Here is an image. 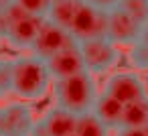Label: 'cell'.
<instances>
[{
    "label": "cell",
    "mask_w": 148,
    "mask_h": 136,
    "mask_svg": "<svg viewBox=\"0 0 148 136\" xmlns=\"http://www.w3.org/2000/svg\"><path fill=\"white\" fill-rule=\"evenodd\" d=\"M77 47H79V53H81V59L85 65V71L91 73L93 77L108 75V73L116 71L122 61L120 47H116L106 37L81 41V43H77Z\"/></svg>",
    "instance_id": "cell-4"
},
{
    "label": "cell",
    "mask_w": 148,
    "mask_h": 136,
    "mask_svg": "<svg viewBox=\"0 0 148 136\" xmlns=\"http://www.w3.org/2000/svg\"><path fill=\"white\" fill-rule=\"evenodd\" d=\"M69 136H75V134H69Z\"/></svg>",
    "instance_id": "cell-24"
},
{
    "label": "cell",
    "mask_w": 148,
    "mask_h": 136,
    "mask_svg": "<svg viewBox=\"0 0 148 136\" xmlns=\"http://www.w3.org/2000/svg\"><path fill=\"white\" fill-rule=\"evenodd\" d=\"M142 130H144V136H148V126H144Z\"/></svg>",
    "instance_id": "cell-23"
},
{
    "label": "cell",
    "mask_w": 148,
    "mask_h": 136,
    "mask_svg": "<svg viewBox=\"0 0 148 136\" xmlns=\"http://www.w3.org/2000/svg\"><path fill=\"white\" fill-rule=\"evenodd\" d=\"M51 93H53V104L79 116L85 112H91L93 102L99 93L97 81L91 73L83 71L77 73L73 77H65V79H55L51 85Z\"/></svg>",
    "instance_id": "cell-2"
},
{
    "label": "cell",
    "mask_w": 148,
    "mask_h": 136,
    "mask_svg": "<svg viewBox=\"0 0 148 136\" xmlns=\"http://www.w3.org/2000/svg\"><path fill=\"white\" fill-rule=\"evenodd\" d=\"M0 19L4 25V43L18 53H31L45 16L29 14L18 4L8 2L4 8H0Z\"/></svg>",
    "instance_id": "cell-3"
},
{
    "label": "cell",
    "mask_w": 148,
    "mask_h": 136,
    "mask_svg": "<svg viewBox=\"0 0 148 136\" xmlns=\"http://www.w3.org/2000/svg\"><path fill=\"white\" fill-rule=\"evenodd\" d=\"M47 67H49V73L55 79H65V77H73L77 73H83L85 71V65H83V59H81V53H79V47L77 43L69 45L67 49L55 53L53 57L47 59Z\"/></svg>",
    "instance_id": "cell-10"
},
{
    "label": "cell",
    "mask_w": 148,
    "mask_h": 136,
    "mask_svg": "<svg viewBox=\"0 0 148 136\" xmlns=\"http://www.w3.org/2000/svg\"><path fill=\"white\" fill-rule=\"evenodd\" d=\"M101 91L116 98L122 104H130L134 100L148 95V83L142 77V73L134 69H116L108 73V79L103 81Z\"/></svg>",
    "instance_id": "cell-5"
},
{
    "label": "cell",
    "mask_w": 148,
    "mask_h": 136,
    "mask_svg": "<svg viewBox=\"0 0 148 136\" xmlns=\"http://www.w3.org/2000/svg\"><path fill=\"white\" fill-rule=\"evenodd\" d=\"M51 85H53V77L49 73L45 59L33 53L14 55L12 87H10V93L14 100H21L27 104L41 102L51 93Z\"/></svg>",
    "instance_id": "cell-1"
},
{
    "label": "cell",
    "mask_w": 148,
    "mask_h": 136,
    "mask_svg": "<svg viewBox=\"0 0 148 136\" xmlns=\"http://www.w3.org/2000/svg\"><path fill=\"white\" fill-rule=\"evenodd\" d=\"M12 65L14 57L12 55H0V104L8 102L10 87H12Z\"/></svg>",
    "instance_id": "cell-15"
},
{
    "label": "cell",
    "mask_w": 148,
    "mask_h": 136,
    "mask_svg": "<svg viewBox=\"0 0 148 136\" xmlns=\"http://www.w3.org/2000/svg\"><path fill=\"white\" fill-rule=\"evenodd\" d=\"M79 2H81V0H55V2H51L45 19L69 31L71 21L75 16V10L79 6Z\"/></svg>",
    "instance_id": "cell-13"
},
{
    "label": "cell",
    "mask_w": 148,
    "mask_h": 136,
    "mask_svg": "<svg viewBox=\"0 0 148 136\" xmlns=\"http://www.w3.org/2000/svg\"><path fill=\"white\" fill-rule=\"evenodd\" d=\"M128 63L134 71L138 73H148V45H142V43H134L128 47Z\"/></svg>",
    "instance_id": "cell-17"
},
{
    "label": "cell",
    "mask_w": 148,
    "mask_h": 136,
    "mask_svg": "<svg viewBox=\"0 0 148 136\" xmlns=\"http://www.w3.org/2000/svg\"><path fill=\"white\" fill-rule=\"evenodd\" d=\"M12 2L18 4L25 12L35 14V16H45L51 6V0H12Z\"/></svg>",
    "instance_id": "cell-18"
},
{
    "label": "cell",
    "mask_w": 148,
    "mask_h": 136,
    "mask_svg": "<svg viewBox=\"0 0 148 136\" xmlns=\"http://www.w3.org/2000/svg\"><path fill=\"white\" fill-rule=\"evenodd\" d=\"M4 45V25H2V19H0V47Z\"/></svg>",
    "instance_id": "cell-21"
},
{
    "label": "cell",
    "mask_w": 148,
    "mask_h": 136,
    "mask_svg": "<svg viewBox=\"0 0 148 136\" xmlns=\"http://www.w3.org/2000/svg\"><path fill=\"white\" fill-rule=\"evenodd\" d=\"M110 128L93 114V112H85L77 116L75 122V136H110Z\"/></svg>",
    "instance_id": "cell-14"
},
{
    "label": "cell",
    "mask_w": 148,
    "mask_h": 136,
    "mask_svg": "<svg viewBox=\"0 0 148 136\" xmlns=\"http://www.w3.org/2000/svg\"><path fill=\"white\" fill-rule=\"evenodd\" d=\"M8 2H12V0H0V8H4Z\"/></svg>",
    "instance_id": "cell-22"
},
{
    "label": "cell",
    "mask_w": 148,
    "mask_h": 136,
    "mask_svg": "<svg viewBox=\"0 0 148 136\" xmlns=\"http://www.w3.org/2000/svg\"><path fill=\"white\" fill-rule=\"evenodd\" d=\"M148 126V95L124 104L120 128H144Z\"/></svg>",
    "instance_id": "cell-12"
},
{
    "label": "cell",
    "mask_w": 148,
    "mask_h": 136,
    "mask_svg": "<svg viewBox=\"0 0 148 136\" xmlns=\"http://www.w3.org/2000/svg\"><path fill=\"white\" fill-rule=\"evenodd\" d=\"M69 33L75 43L106 37V10L95 8L81 0L75 10V16L71 21Z\"/></svg>",
    "instance_id": "cell-7"
},
{
    "label": "cell",
    "mask_w": 148,
    "mask_h": 136,
    "mask_svg": "<svg viewBox=\"0 0 148 136\" xmlns=\"http://www.w3.org/2000/svg\"><path fill=\"white\" fill-rule=\"evenodd\" d=\"M83 2L95 6V8H101V10H110L118 4V0H83Z\"/></svg>",
    "instance_id": "cell-19"
},
{
    "label": "cell",
    "mask_w": 148,
    "mask_h": 136,
    "mask_svg": "<svg viewBox=\"0 0 148 136\" xmlns=\"http://www.w3.org/2000/svg\"><path fill=\"white\" fill-rule=\"evenodd\" d=\"M91 112L110 128V130H118L120 124H122V114H124V104L118 102L116 98L108 95L106 91H99L95 102H93V108Z\"/></svg>",
    "instance_id": "cell-11"
},
{
    "label": "cell",
    "mask_w": 148,
    "mask_h": 136,
    "mask_svg": "<svg viewBox=\"0 0 148 136\" xmlns=\"http://www.w3.org/2000/svg\"><path fill=\"white\" fill-rule=\"evenodd\" d=\"M140 23H136L132 16L122 12L118 6L106 10V39L112 41L116 47H130L138 41L140 35Z\"/></svg>",
    "instance_id": "cell-9"
},
{
    "label": "cell",
    "mask_w": 148,
    "mask_h": 136,
    "mask_svg": "<svg viewBox=\"0 0 148 136\" xmlns=\"http://www.w3.org/2000/svg\"><path fill=\"white\" fill-rule=\"evenodd\" d=\"M75 41H73V37H71V33L67 29H63V27H59V25H55V23L45 19L41 29H39V33H37V39H35V43L31 47V53L47 61L49 57H53L55 53L67 49Z\"/></svg>",
    "instance_id": "cell-8"
},
{
    "label": "cell",
    "mask_w": 148,
    "mask_h": 136,
    "mask_svg": "<svg viewBox=\"0 0 148 136\" xmlns=\"http://www.w3.org/2000/svg\"><path fill=\"white\" fill-rule=\"evenodd\" d=\"M116 6L140 25L148 23V0H118Z\"/></svg>",
    "instance_id": "cell-16"
},
{
    "label": "cell",
    "mask_w": 148,
    "mask_h": 136,
    "mask_svg": "<svg viewBox=\"0 0 148 136\" xmlns=\"http://www.w3.org/2000/svg\"><path fill=\"white\" fill-rule=\"evenodd\" d=\"M138 43H142V45H148V23L140 27V35H138Z\"/></svg>",
    "instance_id": "cell-20"
},
{
    "label": "cell",
    "mask_w": 148,
    "mask_h": 136,
    "mask_svg": "<svg viewBox=\"0 0 148 136\" xmlns=\"http://www.w3.org/2000/svg\"><path fill=\"white\" fill-rule=\"evenodd\" d=\"M35 120V110L27 102L12 100L0 104V136H31Z\"/></svg>",
    "instance_id": "cell-6"
},
{
    "label": "cell",
    "mask_w": 148,
    "mask_h": 136,
    "mask_svg": "<svg viewBox=\"0 0 148 136\" xmlns=\"http://www.w3.org/2000/svg\"><path fill=\"white\" fill-rule=\"evenodd\" d=\"M51 2H55V0H51Z\"/></svg>",
    "instance_id": "cell-25"
}]
</instances>
